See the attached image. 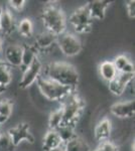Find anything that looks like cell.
Masks as SVG:
<instances>
[{"label": "cell", "mask_w": 135, "mask_h": 151, "mask_svg": "<svg viewBox=\"0 0 135 151\" xmlns=\"http://www.w3.org/2000/svg\"><path fill=\"white\" fill-rule=\"evenodd\" d=\"M56 45H58L63 55L68 58H72L79 55L83 48L82 41L77 36V35L69 32V31H66L56 37Z\"/></svg>", "instance_id": "5b68a950"}, {"label": "cell", "mask_w": 135, "mask_h": 151, "mask_svg": "<svg viewBox=\"0 0 135 151\" xmlns=\"http://www.w3.org/2000/svg\"><path fill=\"white\" fill-rule=\"evenodd\" d=\"M19 35L23 37H30L33 35V23L30 18H22L16 26Z\"/></svg>", "instance_id": "44dd1931"}, {"label": "cell", "mask_w": 135, "mask_h": 151, "mask_svg": "<svg viewBox=\"0 0 135 151\" xmlns=\"http://www.w3.org/2000/svg\"><path fill=\"white\" fill-rule=\"evenodd\" d=\"M36 85L43 96H45V98L50 101L63 102L69 95L76 92L75 89L63 86L43 75L38 79Z\"/></svg>", "instance_id": "3957f363"}, {"label": "cell", "mask_w": 135, "mask_h": 151, "mask_svg": "<svg viewBox=\"0 0 135 151\" xmlns=\"http://www.w3.org/2000/svg\"><path fill=\"white\" fill-rule=\"evenodd\" d=\"M15 28V19L11 11L6 8H0V32L4 35H10Z\"/></svg>", "instance_id": "7c38bea8"}, {"label": "cell", "mask_w": 135, "mask_h": 151, "mask_svg": "<svg viewBox=\"0 0 135 151\" xmlns=\"http://www.w3.org/2000/svg\"><path fill=\"white\" fill-rule=\"evenodd\" d=\"M56 37L55 35L48 32V31H43L35 37V48L41 50H48L53 47L56 43Z\"/></svg>", "instance_id": "9a60e30c"}, {"label": "cell", "mask_w": 135, "mask_h": 151, "mask_svg": "<svg viewBox=\"0 0 135 151\" xmlns=\"http://www.w3.org/2000/svg\"><path fill=\"white\" fill-rule=\"evenodd\" d=\"M69 23L75 28V31L78 33L89 32L92 28L93 19L90 15L87 4L76 9L69 17Z\"/></svg>", "instance_id": "8992f818"}, {"label": "cell", "mask_w": 135, "mask_h": 151, "mask_svg": "<svg viewBox=\"0 0 135 151\" xmlns=\"http://www.w3.org/2000/svg\"><path fill=\"white\" fill-rule=\"evenodd\" d=\"M112 62H113V64H114L115 68L117 69V70L120 73L131 60H130V58L127 57V55H117V57H115L114 60H112Z\"/></svg>", "instance_id": "484cf974"}, {"label": "cell", "mask_w": 135, "mask_h": 151, "mask_svg": "<svg viewBox=\"0 0 135 151\" xmlns=\"http://www.w3.org/2000/svg\"><path fill=\"white\" fill-rule=\"evenodd\" d=\"M131 149H132V151H134V141L132 142V144H131Z\"/></svg>", "instance_id": "e575fe53"}, {"label": "cell", "mask_w": 135, "mask_h": 151, "mask_svg": "<svg viewBox=\"0 0 135 151\" xmlns=\"http://www.w3.org/2000/svg\"><path fill=\"white\" fill-rule=\"evenodd\" d=\"M110 4H111V2L105 1V0H94V1L88 2L87 6L92 19L103 20L105 18L106 10L110 6Z\"/></svg>", "instance_id": "4fadbf2b"}, {"label": "cell", "mask_w": 135, "mask_h": 151, "mask_svg": "<svg viewBox=\"0 0 135 151\" xmlns=\"http://www.w3.org/2000/svg\"><path fill=\"white\" fill-rule=\"evenodd\" d=\"M8 3L12 7V9L20 12L23 9V7L25 6L26 1H24V0H11Z\"/></svg>", "instance_id": "83f0119b"}, {"label": "cell", "mask_w": 135, "mask_h": 151, "mask_svg": "<svg viewBox=\"0 0 135 151\" xmlns=\"http://www.w3.org/2000/svg\"><path fill=\"white\" fill-rule=\"evenodd\" d=\"M43 73V64L40 58H35V60L28 68L23 70L22 77L19 81V87L21 89H27L38 81V79Z\"/></svg>", "instance_id": "52a82bcc"}, {"label": "cell", "mask_w": 135, "mask_h": 151, "mask_svg": "<svg viewBox=\"0 0 135 151\" xmlns=\"http://www.w3.org/2000/svg\"><path fill=\"white\" fill-rule=\"evenodd\" d=\"M4 90H5V89H3V88H1V87H0V95H1V93L4 91Z\"/></svg>", "instance_id": "d590c367"}, {"label": "cell", "mask_w": 135, "mask_h": 151, "mask_svg": "<svg viewBox=\"0 0 135 151\" xmlns=\"http://www.w3.org/2000/svg\"><path fill=\"white\" fill-rule=\"evenodd\" d=\"M93 151H118V146L115 144L113 141L106 140L103 141V142H100L98 147Z\"/></svg>", "instance_id": "4316f807"}, {"label": "cell", "mask_w": 135, "mask_h": 151, "mask_svg": "<svg viewBox=\"0 0 135 151\" xmlns=\"http://www.w3.org/2000/svg\"><path fill=\"white\" fill-rule=\"evenodd\" d=\"M6 133L11 138L12 143H13L15 147L22 141H27L29 143L34 142V137L29 131V125L27 123L18 124L15 127L9 129Z\"/></svg>", "instance_id": "ba28073f"}, {"label": "cell", "mask_w": 135, "mask_h": 151, "mask_svg": "<svg viewBox=\"0 0 135 151\" xmlns=\"http://www.w3.org/2000/svg\"><path fill=\"white\" fill-rule=\"evenodd\" d=\"M63 125V112L62 109L58 108L53 110L48 117V128L51 130H56L60 126Z\"/></svg>", "instance_id": "603a6c76"}, {"label": "cell", "mask_w": 135, "mask_h": 151, "mask_svg": "<svg viewBox=\"0 0 135 151\" xmlns=\"http://www.w3.org/2000/svg\"><path fill=\"white\" fill-rule=\"evenodd\" d=\"M3 50V40H2V37L0 36V52H2Z\"/></svg>", "instance_id": "1f68e13d"}, {"label": "cell", "mask_w": 135, "mask_h": 151, "mask_svg": "<svg viewBox=\"0 0 135 151\" xmlns=\"http://www.w3.org/2000/svg\"><path fill=\"white\" fill-rule=\"evenodd\" d=\"M63 147L65 151H92L89 144L79 136L64 144Z\"/></svg>", "instance_id": "d6986e66"}, {"label": "cell", "mask_w": 135, "mask_h": 151, "mask_svg": "<svg viewBox=\"0 0 135 151\" xmlns=\"http://www.w3.org/2000/svg\"><path fill=\"white\" fill-rule=\"evenodd\" d=\"M21 55H22V45H9L4 50V60L9 67H21Z\"/></svg>", "instance_id": "8fae6325"}, {"label": "cell", "mask_w": 135, "mask_h": 151, "mask_svg": "<svg viewBox=\"0 0 135 151\" xmlns=\"http://www.w3.org/2000/svg\"><path fill=\"white\" fill-rule=\"evenodd\" d=\"M99 74L105 82L110 83L117 77L119 72L115 68L112 60H104L99 65Z\"/></svg>", "instance_id": "2e32d148"}, {"label": "cell", "mask_w": 135, "mask_h": 151, "mask_svg": "<svg viewBox=\"0 0 135 151\" xmlns=\"http://www.w3.org/2000/svg\"><path fill=\"white\" fill-rule=\"evenodd\" d=\"M0 134H1V130H0Z\"/></svg>", "instance_id": "8d00e7d4"}, {"label": "cell", "mask_w": 135, "mask_h": 151, "mask_svg": "<svg viewBox=\"0 0 135 151\" xmlns=\"http://www.w3.org/2000/svg\"><path fill=\"white\" fill-rule=\"evenodd\" d=\"M63 143L58 135L56 130L48 129V132L45 134L43 139V148L45 151H50L58 147H62Z\"/></svg>", "instance_id": "e0dca14e"}, {"label": "cell", "mask_w": 135, "mask_h": 151, "mask_svg": "<svg viewBox=\"0 0 135 151\" xmlns=\"http://www.w3.org/2000/svg\"><path fill=\"white\" fill-rule=\"evenodd\" d=\"M50 151H65L64 150V147L62 146V147H58V148H55V149H51Z\"/></svg>", "instance_id": "d6a6232c"}, {"label": "cell", "mask_w": 135, "mask_h": 151, "mask_svg": "<svg viewBox=\"0 0 135 151\" xmlns=\"http://www.w3.org/2000/svg\"><path fill=\"white\" fill-rule=\"evenodd\" d=\"M135 70H134V65L132 62H130L126 67L124 68L123 70H121L120 73H123V74H134Z\"/></svg>", "instance_id": "f546056e"}, {"label": "cell", "mask_w": 135, "mask_h": 151, "mask_svg": "<svg viewBox=\"0 0 135 151\" xmlns=\"http://www.w3.org/2000/svg\"><path fill=\"white\" fill-rule=\"evenodd\" d=\"M8 119L9 118H7V117H5V116L0 115V126H2L3 124H5L7 121H8Z\"/></svg>", "instance_id": "4dcf8cb0"}, {"label": "cell", "mask_w": 135, "mask_h": 151, "mask_svg": "<svg viewBox=\"0 0 135 151\" xmlns=\"http://www.w3.org/2000/svg\"><path fill=\"white\" fill-rule=\"evenodd\" d=\"M7 65L5 63V60H2V58H0V67H2V65Z\"/></svg>", "instance_id": "836d02e7"}, {"label": "cell", "mask_w": 135, "mask_h": 151, "mask_svg": "<svg viewBox=\"0 0 135 151\" xmlns=\"http://www.w3.org/2000/svg\"><path fill=\"white\" fill-rule=\"evenodd\" d=\"M15 146L12 143L11 138L6 132L0 134V151H14Z\"/></svg>", "instance_id": "cb8c5ba5"}, {"label": "cell", "mask_w": 135, "mask_h": 151, "mask_svg": "<svg viewBox=\"0 0 135 151\" xmlns=\"http://www.w3.org/2000/svg\"><path fill=\"white\" fill-rule=\"evenodd\" d=\"M41 21L45 30L56 36L67 31V17L62 9L56 4H48L41 12Z\"/></svg>", "instance_id": "7a4b0ae2"}, {"label": "cell", "mask_w": 135, "mask_h": 151, "mask_svg": "<svg viewBox=\"0 0 135 151\" xmlns=\"http://www.w3.org/2000/svg\"><path fill=\"white\" fill-rule=\"evenodd\" d=\"M56 132H58V135L60 137L61 141H62L63 145L66 144L69 141L73 140L74 138H76L78 136L75 130V126L73 125H65V124H63L62 126H60L56 129Z\"/></svg>", "instance_id": "ffe728a7"}, {"label": "cell", "mask_w": 135, "mask_h": 151, "mask_svg": "<svg viewBox=\"0 0 135 151\" xmlns=\"http://www.w3.org/2000/svg\"><path fill=\"white\" fill-rule=\"evenodd\" d=\"M38 50L33 45H22V55H21V68H28L38 58Z\"/></svg>", "instance_id": "ac0fdd59"}, {"label": "cell", "mask_w": 135, "mask_h": 151, "mask_svg": "<svg viewBox=\"0 0 135 151\" xmlns=\"http://www.w3.org/2000/svg\"><path fill=\"white\" fill-rule=\"evenodd\" d=\"M133 81H134V74H123V73H119L113 81L108 83V85H109V91L113 95H115V96L120 97L125 93L127 87Z\"/></svg>", "instance_id": "9c48e42d"}, {"label": "cell", "mask_w": 135, "mask_h": 151, "mask_svg": "<svg viewBox=\"0 0 135 151\" xmlns=\"http://www.w3.org/2000/svg\"><path fill=\"white\" fill-rule=\"evenodd\" d=\"M112 132V122L110 119L104 118L101 121H99L96 125L94 130L95 139L98 142H103V141L109 140V137Z\"/></svg>", "instance_id": "5bb4252c"}, {"label": "cell", "mask_w": 135, "mask_h": 151, "mask_svg": "<svg viewBox=\"0 0 135 151\" xmlns=\"http://www.w3.org/2000/svg\"><path fill=\"white\" fill-rule=\"evenodd\" d=\"M13 111V104L9 100H1L0 101V115L5 116L7 118L11 116Z\"/></svg>", "instance_id": "d4e9b609"}, {"label": "cell", "mask_w": 135, "mask_h": 151, "mask_svg": "<svg viewBox=\"0 0 135 151\" xmlns=\"http://www.w3.org/2000/svg\"><path fill=\"white\" fill-rule=\"evenodd\" d=\"M126 9L128 12V15L131 18H134L135 16V1H128L126 4Z\"/></svg>", "instance_id": "f1b7e54d"}, {"label": "cell", "mask_w": 135, "mask_h": 151, "mask_svg": "<svg viewBox=\"0 0 135 151\" xmlns=\"http://www.w3.org/2000/svg\"><path fill=\"white\" fill-rule=\"evenodd\" d=\"M12 80H13V75L11 68L7 65L0 67V87L5 89L11 84Z\"/></svg>", "instance_id": "7402d4cb"}, {"label": "cell", "mask_w": 135, "mask_h": 151, "mask_svg": "<svg viewBox=\"0 0 135 151\" xmlns=\"http://www.w3.org/2000/svg\"><path fill=\"white\" fill-rule=\"evenodd\" d=\"M110 112L117 118H131L135 113V103L133 100L124 102H117L110 107Z\"/></svg>", "instance_id": "30bf717a"}, {"label": "cell", "mask_w": 135, "mask_h": 151, "mask_svg": "<svg viewBox=\"0 0 135 151\" xmlns=\"http://www.w3.org/2000/svg\"><path fill=\"white\" fill-rule=\"evenodd\" d=\"M84 101L76 92H74L62 102L63 124L75 126L84 111Z\"/></svg>", "instance_id": "277c9868"}, {"label": "cell", "mask_w": 135, "mask_h": 151, "mask_svg": "<svg viewBox=\"0 0 135 151\" xmlns=\"http://www.w3.org/2000/svg\"><path fill=\"white\" fill-rule=\"evenodd\" d=\"M45 77L53 80L63 86L75 89L80 81L77 69L73 65L66 62H53L45 68Z\"/></svg>", "instance_id": "6da1fadb"}]
</instances>
